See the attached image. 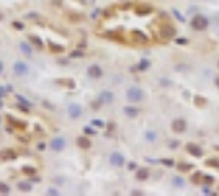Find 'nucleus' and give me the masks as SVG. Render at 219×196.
I'll return each mask as SVG.
<instances>
[{"instance_id": "nucleus-37", "label": "nucleus", "mask_w": 219, "mask_h": 196, "mask_svg": "<svg viewBox=\"0 0 219 196\" xmlns=\"http://www.w3.org/2000/svg\"><path fill=\"white\" fill-rule=\"evenodd\" d=\"M3 69H5V66H3V62H2V61H0V75L3 74Z\"/></svg>"}, {"instance_id": "nucleus-27", "label": "nucleus", "mask_w": 219, "mask_h": 196, "mask_svg": "<svg viewBox=\"0 0 219 196\" xmlns=\"http://www.w3.org/2000/svg\"><path fill=\"white\" fill-rule=\"evenodd\" d=\"M46 195H49V196H59V195H61V191H59L57 188L51 186V188H48V191H46Z\"/></svg>"}, {"instance_id": "nucleus-11", "label": "nucleus", "mask_w": 219, "mask_h": 196, "mask_svg": "<svg viewBox=\"0 0 219 196\" xmlns=\"http://www.w3.org/2000/svg\"><path fill=\"white\" fill-rule=\"evenodd\" d=\"M172 129L175 131V133H183V131L186 129V123H185V119H175L174 123H172Z\"/></svg>"}, {"instance_id": "nucleus-23", "label": "nucleus", "mask_w": 219, "mask_h": 196, "mask_svg": "<svg viewBox=\"0 0 219 196\" xmlns=\"http://www.w3.org/2000/svg\"><path fill=\"white\" fill-rule=\"evenodd\" d=\"M49 47L52 52H62V51H64V47H62L61 44H56V43H52V41H49Z\"/></svg>"}, {"instance_id": "nucleus-40", "label": "nucleus", "mask_w": 219, "mask_h": 196, "mask_svg": "<svg viewBox=\"0 0 219 196\" xmlns=\"http://www.w3.org/2000/svg\"><path fill=\"white\" fill-rule=\"evenodd\" d=\"M0 21H3V13L0 12Z\"/></svg>"}, {"instance_id": "nucleus-4", "label": "nucleus", "mask_w": 219, "mask_h": 196, "mask_svg": "<svg viewBox=\"0 0 219 196\" xmlns=\"http://www.w3.org/2000/svg\"><path fill=\"white\" fill-rule=\"evenodd\" d=\"M208 26V20L203 15H196V17L191 20V28L196 29V31H203V29Z\"/></svg>"}, {"instance_id": "nucleus-7", "label": "nucleus", "mask_w": 219, "mask_h": 196, "mask_svg": "<svg viewBox=\"0 0 219 196\" xmlns=\"http://www.w3.org/2000/svg\"><path fill=\"white\" fill-rule=\"evenodd\" d=\"M87 75L90 79H100V77L103 75V70H101V67H100L98 64H92L87 69Z\"/></svg>"}, {"instance_id": "nucleus-36", "label": "nucleus", "mask_w": 219, "mask_h": 196, "mask_svg": "<svg viewBox=\"0 0 219 196\" xmlns=\"http://www.w3.org/2000/svg\"><path fill=\"white\" fill-rule=\"evenodd\" d=\"M162 163H167V167H172V160H162Z\"/></svg>"}, {"instance_id": "nucleus-33", "label": "nucleus", "mask_w": 219, "mask_h": 196, "mask_svg": "<svg viewBox=\"0 0 219 196\" xmlns=\"http://www.w3.org/2000/svg\"><path fill=\"white\" fill-rule=\"evenodd\" d=\"M83 133H85V134H95V131L92 129V128H88V126H87V128H83Z\"/></svg>"}, {"instance_id": "nucleus-10", "label": "nucleus", "mask_w": 219, "mask_h": 196, "mask_svg": "<svg viewBox=\"0 0 219 196\" xmlns=\"http://www.w3.org/2000/svg\"><path fill=\"white\" fill-rule=\"evenodd\" d=\"M20 51L23 52L25 56H28V57H31V54H33V44L31 43H26V41H21L20 43Z\"/></svg>"}, {"instance_id": "nucleus-8", "label": "nucleus", "mask_w": 219, "mask_h": 196, "mask_svg": "<svg viewBox=\"0 0 219 196\" xmlns=\"http://www.w3.org/2000/svg\"><path fill=\"white\" fill-rule=\"evenodd\" d=\"M17 152L13 149H3L0 152V160H15L17 159Z\"/></svg>"}, {"instance_id": "nucleus-21", "label": "nucleus", "mask_w": 219, "mask_h": 196, "mask_svg": "<svg viewBox=\"0 0 219 196\" xmlns=\"http://www.w3.org/2000/svg\"><path fill=\"white\" fill-rule=\"evenodd\" d=\"M188 150H190V154L196 155V157L201 155V149H199L198 146H195V144H190V146H188Z\"/></svg>"}, {"instance_id": "nucleus-30", "label": "nucleus", "mask_w": 219, "mask_h": 196, "mask_svg": "<svg viewBox=\"0 0 219 196\" xmlns=\"http://www.w3.org/2000/svg\"><path fill=\"white\" fill-rule=\"evenodd\" d=\"M92 126H97V128H103L105 123L101 121V119H93V121H92Z\"/></svg>"}, {"instance_id": "nucleus-20", "label": "nucleus", "mask_w": 219, "mask_h": 196, "mask_svg": "<svg viewBox=\"0 0 219 196\" xmlns=\"http://www.w3.org/2000/svg\"><path fill=\"white\" fill-rule=\"evenodd\" d=\"M146 141L147 142H155L157 141V133H155V131H147V133H146Z\"/></svg>"}, {"instance_id": "nucleus-16", "label": "nucleus", "mask_w": 219, "mask_h": 196, "mask_svg": "<svg viewBox=\"0 0 219 196\" xmlns=\"http://www.w3.org/2000/svg\"><path fill=\"white\" fill-rule=\"evenodd\" d=\"M149 175H150V172H149V168H146V167L137 168V172H136V178L141 180V181L147 180V178H149Z\"/></svg>"}, {"instance_id": "nucleus-41", "label": "nucleus", "mask_w": 219, "mask_h": 196, "mask_svg": "<svg viewBox=\"0 0 219 196\" xmlns=\"http://www.w3.org/2000/svg\"><path fill=\"white\" fill-rule=\"evenodd\" d=\"M216 84H218V85H219V77H218V79H216Z\"/></svg>"}, {"instance_id": "nucleus-31", "label": "nucleus", "mask_w": 219, "mask_h": 196, "mask_svg": "<svg viewBox=\"0 0 219 196\" xmlns=\"http://www.w3.org/2000/svg\"><path fill=\"white\" fill-rule=\"evenodd\" d=\"M147 67H149V61H142V62H141V66H139V69H147Z\"/></svg>"}, {"instance_id": "nucleus-14", "label": "nucleus", "mask_w": 219, "mask_h": 196, "mask_svg": "<svg viewBox=\"0 0 219 196\" xmlns=\"http://www.w3.org/2000/svg\"><path fill=\"white\" fill-rule=\"evenodd\" d=\"M28 41L33 44V47H36V49H44V43L39 39V38L36 36V34H29L28 36Z\"/></svg>"}, {"instance_id": "nucleus-38", "label": "nucleus", "mask_w": 219, "mask_h": 196, "mask_svg": "<svg viewBox=\"0 0 219 196\" xmlns=\"http://www.w3.org/2000/svg\"><path fill=\"white\" fill-rule=\"evenodd\" d=\"M70 56H72V57H77V56H82V52H79V51H75V52H72Z\"/></svg>"}, {"instance_id": "nucleus-13", "label": "nucleus", "mask_w": 219, "mask_h": 196, "mask_svg": "<svg viewBox=\"0 0 219 196\" xmlns=\"http://www.w3.org/2000/svg\"><path fill=\"white\" fill-rule=\"evenodd\" d=\"M77 146L80 147V149H90L92 147V141L87 137V136H80V137H77Z\"/></svg>"}, {"instance_id": "nucleus-34", "label": "nucleus", "mask_w": 219, "mask_h": 196, "mask_svg": "<svg viewBox=\"0 0 219 196\" xmlns=\"http://www.w3.org/2000/svg\"><path fill=\"white\" fill-rule=\"evenodd\" d=\"M128 168H129V170H136V163H134V162H129V163H128Z\"/></svg>"}, {"instance_id": "nucleus-9", "label": "nucleus", "mask_w": 219, "mask_h": 196, "mask_svg": "<svg viewBox=\"0 0 219 196\" xmlns=\"http://www.w3.org/2000/svg\"><path fill=\"white\" fill-rule=\"evenodd\" d=\"M98 100L101 101L103 105H108V103H113V100H115V95H113L111 92H108V90H105V92L100 93Z\"/></svg>"}, {"instance_id": "nucleus-12", "label": "nucleus", "mask_w": 219, "mask_h": 196, "mask_svg": "<svg viewBox=\"0 0 219 196\" xmlns=\"http://www.w3.org/2000/svg\"><path fill=\"white\" fill-rule=\"evenodd\" d=\"M56 84L57 85H61V87H64V88H75V80L74 79H57L56 80Z\"/></svg>"}, {"instance_id": "nucleus-28", "label": "nucleus", "mask_w": 219, "mask_h": 196, "mask_svg": "<svg viewBox=\"0 0 219 196\" xmlns=\"http://www.w3.org/2000/svg\"><path fill=\"white\" fill-rule=\"evenodd\" d=\"M141 8H142V10L136 8L137 15H146V13H150V12H152V8H150V7H141Z\"/></svg>"}, {"instance_id": "nucleus-32", "label": "nucleus", "mask_w": 219, "mask_h": 196, "mask_svg": "<svg viewBox=\"0 0 219 196\" xmlns=\"http://www.w3.org/2000/svg\"><path fill=\"white\" fill-rule=\"evenodd\" d=\"M13 28H15V29H23V23H18V21H13Z\"/></svg>"}, {"instance_id": "nucleus-25", "label": "nucleus", "mask_w": 219, "mask_h": 196, "mask_svg": "<svg viewBox=\"0 0 219 196\" xmlns=\"http://www.w3.org/2000/svg\"><path fill=\"white\" fill-rule=\"evenodd\" d=\"M174 185L175 186H178V188H183L185 186V181H183L182 176H174Z\"/></svg>"}, {"instance_id": "nucleus-2", "label": "nucleus", "mask_w": 219, "mask_h": 196, "mask_svg": "<svg viewBox=\"0 0 219 196\" xmlns=\"http://www.w3.org/2000/svg\"><path fill=\"white\" fill-rule=\"evenodd\" d=\"M13 72L20 77H25V75L29 74V66L25 62V61H17L13 64Z\"/></svg>"}, {"instance_id": "nucleus-42", "label": "nucleus", "mask_w": 219, "mask_h": 196, "mask_svg": "<svg viewBox=\"0 0 219 196\" xmlns=\"http://www.w3.org/2000/svg\"><path fill=\"white\" fill-rule=\"evenodd\" d=\"M0 124H2V118H0Z\"/></svg>"}, {"instance_id": "nucleus-15", "label": "nucleus", "mask_w": 219, "mask_h": 196, "mask_svg": "<svg viewBox=\"0 0 219 196\" xmlns=\"http://www.w3.org/2000/svg\"><path fill=\"white\" fill-rule=\"evenodd\" d=\"M7 121L10 123V126H12V128H17V129H25V128H26V123L18 121V119H15L13 116H7Z\"/></svg>"}, {"instance_id": "nucleus-29", "label": "nucleus", "mask_w": 219, "mask_h": 196, "mask_svg": "<svg viewBox=\"0 0 219 196\" xmlns=\"http://www.w3.org/2000/svg\"><path fill=\"white\" fill-rule=\"evenodd\" d=\"M23 173H26V175L31 176V175H34V173H36V170H34L33 167H31V168H29V167H23Z\"/></svg>"}, {"instance_id": "nucleus-26", "label": "nucleus", "mask_w": 219, "mask_h": 196, "mask_svg": "<svg viewBox=\"0 0 219 196\" xmlns=\"http://www.w3.org/2000/svg\"><path fill=\"white\" fill-rule=\"evenodd\" d=\"M17 100L20 105H25V106H31V101H28L23 95H17Z\"/></svg>"}, {"instance_id": "nucleus-18", "label": "nucleus", "mask_w": 219, "mask_h": 196, "mask_svg": "<svg viewBox=\"0 0 219 196\" xmlns=\"http://www.w3.org/2000/svg\"><path fill=\"white\" fill-rule=\"evenodd\" d=\"M124 113H126V116H129V118H136L137 114H139V110L134 108V106H126Z\"/></svg>"}, {"instance_id": "nucleus-3", "label": "nucleus", "mask_w": 219, "mask_h": 196, "mask_svg": "<svg viewBox=\"0 0 219 196\" xmlns=\"http://www.w3.org/2000/svg\"><path fill=\"white\" fill-rule=\"evenodd\" d=\"M82 113H83V108H82V105H79V103H70L69 108H67V114H69V118H72V119L80 118Z\"/></svg>"}, {"instance_id": "nucleus-17", "label": "nucleus", "mask_w": 219, "mask_h": 196, "mask_svg": "<svg viewBox=\"0 0 219 196\" xmlns=\"http://www.w3.org/2000/svg\"><path fill=\"white\" fill-rule=\"evenodd\" d=\"M17 188L23 193H29L31 190H33V185H31V181H18Z\"/></svg>"}, {"instance_id": "nucleus-43", "label": "nucleus", "mask_w": 219, "mask_h": 196, "mask_svg": "<svg viewBox=\"0 0 219 196\" xmlns=\"http://www.w3.org/2000/svg\"><path fill=\"white\" fill-rule=\"evenodd\" d=\"M0 98H2V93H0Z\"/></svg>"}, {"instance_id": "nucleus-35", "label": "nucleus", "mask_w": 219, "mask_h": 196, "mask_svg": "<svg viewBox=\"0 0 219 196\" xmlns=\"http://www.w3.org/2000/svg\"><path fill=\"white\" fill-rule=\"evenodd\" d=\"M46 149V144L44 142H39V144H38V150H44Z\"/></svg>"}, {"instance_id": "nucleus-6", "label": "nucleus", "mask_w": 219, "mask_h": 196, "mask_svg": "<svg viewBox=\"0 0 219 196\" xmlns=\"http://www.w3.org/2000/svg\"><path fill=\"white\" fill-rule=\"evenodd\" d=\"M110 163H111L113 167H123L124 163H126L124 155L121 154V152H113V154L110 155Z\"/></svg>"}, {"instance_id": "nucleus-1", "label": "nucleus", "mask_w": 219, "mask_h": 196, "mask_svg": "<svg viewBox=\"0 0 219 196\" xmlns=\"http://www.w3.org/2000/svg\"><path fill=\"white\" fill-rule=\"evenodd\" d=\"M126 98L129 103H139L144 100V92L141 87H129L126 90Z\"/></svg>"}, {"instance_id": "nucleus-19", "label": "nucleus", "mask_w": 219, "mask_h": 196, "mask_svg": "<svg viewBox=\"0 0 219 196\" xmlns=\"http://www.w3.org/2000/svg\"><path fill=\"white\" fill-rule=\"evenodd\" d=\"M67 18H69L72 23H80V21L83 20V17H82V15H79V13H69Z\"/></svg>"}, {"instance_id": "nucleus-22", "label": "nucleus", "mask_w": 219, "mask_h": 196, "mask_svg": "<svg viewBox=\"0 0 219 196\" xmlns=\"http://www.w3.org/2000/svg\"><path fill=\"white\" fill-rule=\"evenodd\" d=\"M132 36H134V39H136V41H139V43H146V41H147V36H144L141 31H134V33H132Z\"/></svg>"}, {"instance_id": "nucleus-39", "label": "nucleus", "mask_w": 219, "mask_h": 196, "mask_svg": "<svg viewBox=\"0 0 219 196\" xmlns=\"http://www.w3.org/2000/svg\"><path fill=\"white\" fill-rule=\"evenodd\" d=\"M180 168H182V170H188V167H186V163H180Z\"/></svg>"}, {"instance_id": "nucleus-5", "label": "nucleus", "mask_w": 219, "mask_h": 196, "mask_svg": "<svg viewBox=\"0 0 219 196\" xmlns=\"http://www.w3.org/2000/svg\"><path fill=\"white\" fill-rule=\"evenodd\" d=\"M66 146H67L66 137H56V139H52L51 144H49V147H51L52 152H62V150L66 149Z\"/></svg>"}, {"instance_id": "nucleus-24", "label": "nucleus", "mask_w": 219, "mask_h": 196, "mask_svg": "<svg viewBox=\"0 0 219 196\" xmlns=\"http://www.w3.org/2000/svg\"><path fill=\"white\" fill-rule=\"evenodd\" d=\"M10 193V186L3 181H0V195H8Z\"/></svg>"}]
</instances>
